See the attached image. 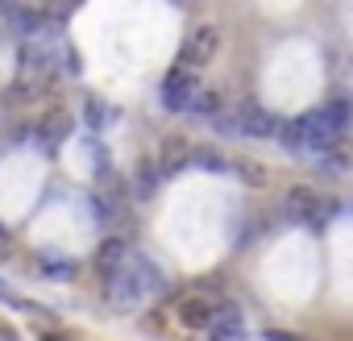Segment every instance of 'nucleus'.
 Masks as SVG:
<instances>
[{
    "mask_svg": "<svg viewBox=\"0 0 353 341\" xmlns=\"http://www.w3.org/2000/svg\"><path fill=\"white\" fill-rule=\"evenodd\" d=\"M353 121V104L349 100H328L295 121H279V142L287 150H332L336 137L349 129Z\"/></svg>",
    "mask_w": 353,
    "mask_h": 341,
    "instance_id": "1",
    "label": "nucleus"
},
{
    "mask_svg": "<svg viewBox=\"0 0 353 341\" xmlns=\"http://www.w3.org/2000/svg\"><path fill=\"white\" fill-rule=\"evenodd\" d=\"M63 63H67V46L59 42V38H34V42H26L21 46V67H17V79H13V100H30V96H38L59 71H63Z\"/></svg>",
    "mask_w": 353,
    "mask_h": 341,
    "instance_id": "2",
    "label": "nucleus"
},
{
    "mask_svg": "<svg viewBox=\"0 0 353 341\" xmlns=\"http://www.w3.org/2000/svg\"><path fill=\"white\" fill-rule=\"evenodd\" d=\"M162 287H166L162 271H158L150 258L129 254V262H125L117 275L104 279V300H108L117 312H133L137 304H145V295H154V291H162Z\"/></svg>",
    "mask_w": 353,
    "mask_h": 341,
    "instance_id": "3",
    "label": "nucleus"
},
{
    "mask_svg": "<svg viewBox=\"0 0 353 341\" xmlns=\"http://www.w3.org/2000/svg\"><path fill=\"white\" fill-rule=\"evenodd\" d=\"M158 96H162V108H166V113H188L192 100L200 96V79H196L188 67H174V71L162 79V92H158Z\"/></svg>",
    "mask_w": 353,
    "mask_h": 341,
    "instance_id": "4",
    "label": "nucleus"
},
{
    "mask_svg": "<svg viewBox=\"0 0 353 341\" xmlns=\"http://www.w3.org/2000/svg\"><path fill=\"white\" fill-rule=\"evenodd\" d=\"M0 26H5L9 34H17V38H26V42H34V38H42V34H46V17H42L38 9L17 5V0L0 5Z\"/></svg>",
    "mask_w": 353,
    "mask_h": 341,
    "instance_id": "5",
    "label": "nucleus"
},
{
    "mask_svg": "<svg viewBox=\"0 0 353 341\" xmlns=\"http://www.w3.org/2000/svg\"><path fill=\"white\" fill-rule=\"evenodd\" d=\"M216 46H221V30H216V26H200L196 34H188V42H183V50H179V67H188V71H196V67H204V63H212V55H216Z\"/></svg>",
    "mask_w": 353,
    "mask_h": 341,
    "instance_id": "6",
    "label": "nucleus"
},
{
    "mask_svg": "<svg viewBox=\"0 0 353 341\" xmlns=\"http://www.w3.org/2000/svg\"><path fill=\"white\" fill-rule=\"evenodd\" d=\"M233 125H237V133H245V137H274V133H279V121H274L258 100H241V104L233 108Z\"/></svg>",
    "mask_w": 353,
    "mask_h": 341,
    "instance_id": "7",
    "label": "nucleus"
},
{
    "mask_svg": "<svg viewBox=\"0 0 353 341\" xmlns=\"http://www.w3.org/2000/svg\"><path fill=\"white\" fill-rule=\"evenodd\" d=\"M283 208H287L291 217H299V221H312V225H320L328 213H336V204L324 200V196H316L312 188H291L287 200H283Z\"/></svg>",
    "mask_w": 353,
    "mask_h": 341,
    "instance_id": "8",
    "label": "nucleus"
},
{
    "mask_svg": "<svg viewBox=\"0 0 353 341\" xmlns=\"http://www.w3.org/2000/svg\"><path fill=\"white\" fill-rule=\"evenodd\" d=\"M192 162V142L188 137H166L158 150V179H174Z\"/></svg>",
    "mask_w": 353,
    "mask_h": 341,
    "instance_id": "9",
    "label": "nucleus"
},
{
    "mask_svg": "<svg viewBox=\"0 0 353 341\" xmlns=\"http://www.w3.org/2000/svg\"><path fill=\"white\" fill-rule=\"evenodd\" d=\"M212 316H216V300L212 295H188L179 304V324L183 329H212Z\"/></svg>",
    "mask_w": 353,
    "mask_h": 341,
    "instance_id": "10",
    "label": "nucleus"
},
{
    "mask_svg": "<svg viewBox=\"0 0 353 341\" xmlns=\"http://www.w3.org/2000/svg\"><path fill=\"white\" fill-rule=\"evenodd\" d=\"M125 262H129V242H125V237H104L100 250H96V271L108 279V275H117Z\"/></svg>",
    "mask_w": 353,
    "mask_h": 341,
    "instance_id": "11",
    "label": "nucleus"
},
{
    "mask_svg": "<svg viewBox=\"0 0 353 341\" xmlns=\"http://www.w3.org/2000/svg\"><path fill=\"white\" fill-rule=\"evenodd\" d=\"M229 170H233L237 179H245L250 188H266V184H270V166H266V162H258V158H245V154L229 158Z\"/></svg>",
    "mask_w": 353,
    "mask_h": 341,
    "instance_id": "12",
    "label": "nucleus"
},
{
    "mask_svg": "<svg viewBox=\"0 0 353 341\" xmlns=\"http://www.w3.org/2000/svg\"><path fill=\"white\" fill-rule=\"evenodd\" d=\"M63 137H67V113L50 108V113L38 121V142H42L46 150H59V146H63Z\"/></svg>",
    "mask_w": 353,
    "mask_h": 341,
    "instance_id": "13",
    "label": "nucleus"
},
{
    "mask_svg": "<svg viewBox=\"0 0 353 341\" xmlns=\"http://www.w3.org/2000/svg\"><path fill=\"white\" fill-rule=\"evenodd\" d=\"M225 113V100H221V92H212V88H200V96L192 100V108H188V117H200V121H216Z\"/></svg>",
    "mask_w": 353,
    "mask_h": 341,
    "instance_id": "14",
    "label": "nucleus"
},
{
    "mask_svg": "<svg viewBox=\"0 0 353 341\" xmlns=\"http://www.w3.org/2000/svg\"><path fill=\"white\" fill-rule=\"evenodd\" d=\"M92 208H96V217H100V221H117V217H121V196H108V192H96V200H92Z\"/></svg>",
    "mask_w": 353,
    "mask_h": 341,
    "instance_id": "15",
    "label": "nucleus"
},
{
    "mask_svg": "<svg viewBox=\"0 0 353 341\" xmlns=\"http://www.w3.org/2000/svg\"><path fill=\"white\" fill-rule=\"evenodd\" d=\"M192 162H200L208 170H229V158H221L216 150H192Z\"/></svg>",
    "mask_w": 353,
    "mask_h": 341,
    "instance_id": "16",
    "label": "nucleus"
},
{
    "mask_svg": "<svg viewBox=\"0 0 353 341\" xmlns=\"http://www.w3.org/2000/svg\"><path fill=\"white\" fill-rule=\"evenodd\" d=\"M154 179H158V166L141 162V170H137V196H150L154 192Z\"/></svg>",
    "mask_w": 353,
    "mask_h": 341,
    "instance_id": "17",
    "label": "nucleus"
},
{
    "mask_svg": "<svg viewBox=\"0 0 353 341\" xmlns=\"http://www.w3.org/2000/svg\"><path fill=\"white\" fill-rule=\"evenodd\" d=\"M212 341H245V329L241 324H216L212 329Z\"/></svg>",
    "mask_w": 353,
    "mask_h": 341,
    "instance_id": "18",
    "label": "nucleus"
},
{
    "mask_svg": "<svg viewBox=\"0 0 353 341\" xmlns=\"http://www.w3.org/2000/svg\"><path fill=\"white\" fill-rule=\"evenodd\" d=\"M88 125H104V108L96 100H88Z\"/></svg>",
    "mask_w": 353,
    "mask_h": 341,
    "instance_id": "19",
    "label": "nucleus"
},
{
    "mask_svg": "<svg viewBox=\"0 0 353 341\" xmlns=\"http://www.w3.org/2000/svg\"><path fill=\"white\" fill-rule=\"evenodd\" d=\"M266 341H299V337H295V333H283V329H270Z\"/></svg>",
    "mask_w": 353,
    "mask_h": 341,
    "instance_id": "20",
    "label": "nucleus"
},
{
    "mask_svg": "<svg viewBox=\"0 0 353 341\" xmlns=\"http://www.w3.org/2000/svg\"><path fill=\"white\" fill-rule=\"evenodd\" d=\"M0 300H9V304H17V308H21V300H17V295H13V291L5 287V283H0Z\"/></svg>",
    "mask_w": 353,
    "mask_h": 341,
    "instance_id": "21",
    "label": "nucleus"
},
{
    "mask_svg": "<svg viewBox=\"0 0 353 341\" xmlns=\"http://www.w3.org/2000/svg\"><path fill=\"white\" fill-rule=\"evenodd\" d=\"M42 341H71V337H63V333H42Z\"/></svg>",
    "mask_w": 353,
    "mask_h": 341,
    "instance_id": "22",
    "label": "nucleus"
},
{
    "mask_svg": "<svg viewBox=\"0 0 353 341\" xmlns=\"http://www.w3.org/2000/svg\"><path fill=\"white\" fill-rule=\"evenodd\" d=\"M0 246H5V225H0Z\"/></svg>",
    "mask_w": 353,
    "mask_h": 341,
    "instance_id": "23",
    "label": "nucleus"
}]
</instances>
